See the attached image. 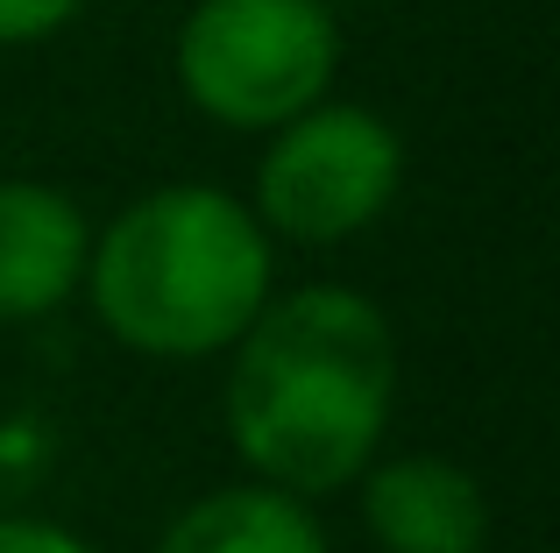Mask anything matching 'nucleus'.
Here are the masks:
<instances>
[{
	"mask_svg": "<svg viewBox=\"0 0 560 553\" xmlns=\"http://www.w3.org/2000/svg\"><path fill=\"white\" fill-rule=\"evenodd\" d=\"M397 412L390 313L355 284L270 291L228 348L220 426L242 469L270 490L319 504L383 455Z\"/></svg>",
	"mask_w": 560,
	"mask_h": 553,
	"instance_id": "obj_1",
	"label": "nucleus"
},
{
	"mask_svg": "<svg viewBox=\"0 0 560 553\" xmlns=\"http://www.w3.org/2000/svg\"><path fill=\"white\" fill-rule=\"evenodd\" d=\"M79 291L128 355L213 362L270 305L277 242L220 185H156L93 227Z\"/></svg>",
	"mask_w": 560,
	"mask_h": 553,
	"instance_id": "obj_2",
	"label": "nucleus"
},
{
	"mask_svg": "<svg viewBox=\"0 0 560 553\" xmlns=\"http://www.w3.org/2000/svg\"><path fill=\"white\" fill-rule=\"evenodd\" d=\"M171 71L199 121L270 136L334 93L341 14L327 0H191Z\"/></svg>",
	"mask_w": 560,
	"mask_h": 553,
	"instance_id": "obj_3",
	"label": "nucleus"
},
{
	"mask_svg": "<svg viewBox=\"0 0 560 553\" xmlns=\"http://www.w3.org/2000/svg\"><path fill=\"white\" fill-rule=\"evenodd\" d=\"M405 192V136L362 99H319L299 121L270 128L248 185V213L270 242L341 249L370 235Z\"/></svg>",
	"mask_w": 560,
	"mask_h": 553,
	"instance_id": "obj_4",
	"label": "nucleus"
},
{
	"mask_svg": "<svg viewBox=\"0 0 560 553\" xmlns=\"http://www.w3.org/2000/svg\"><path fill=\"white\" fill-rule=\"evenodd\" d=\"M362 483V532L376 553H482L490 490L447 455H376Z\"/></svg>",
	"mask_w": 560,
	"mask_h": 553,
	"instance_id": "obj_5",
	"label": "nucleus"
},
{
	"mask_svg": "<svg viewBox=\"0 0 560 553\" xmlns=\"http://www.w3.org/2000/svg\"><path fill=\"white\" fill-rule=\"evenodd\" d=\"M93 256V213L43 178H0V327L50 319L79 298Z\"/></svg>",
	"mask_w": 560,
	"mask_h": 553,
	"instance_id": "obj_6",
	"label": "nucleus"
},
{
	"mask_svg": "<svg viewBox=\"0 0 560 553\" xmlns=\"http://www.w3.org/2000/svg\"><path fill=\"white\" fill-rule=\"evenodd\" d=\"M150 553H334V546L305 497L242 475V483L199 490L191 504H178V518L156 532Z\"/></svg>",
	"mask_w": 560,
	"mask_h": 553,
	"instance_id": "obj_7",
	"label": "nucleus"
},
{
	"mask_svg": "<svg viewBox=\"0 0 560 553\" xmlns=\"http://www.w3.org/2000/svg\"><path fill=\"white\" fill-rule=\"evenodd\" d=\"M79 14H85V0H0V50L50 43L57 28H71Z\"/></svg>",
	"mask_w": 560,
	"mask_h": 553,
	"instance_id": "obj_8",
	"label": "nucleus"
},
{
	"mask_svg": "<svg viewBox=\"0 0 560 553\" xmlns=\"http://www.w3.org/2000/svg\"><path fill=\"white\" fill-rule=\"evenodd\" d=\"M0 553H100L85 532L57 526V518H28V511H0Z\"/></svg>",
	"mask_w": 560,
	"mask_h": 553,
	"instance_id": "obj_9",
	"label": "nucleus"
},
{
	"mask_svg": "<svg viewBox=\"0 0 560 553\" xmlns=\"http://www.w3.org/2000/svg\"><path fill=\"white\" fill-rule=\"evenodd\" d=\"M327 8H334V14H341V8H376V0H327Z\"/></svg>",
	"mask_w": 560,
	"mask_h": 553,
	"instance_id": "obj_10",
	"label": "nucleus"
}]
</instances>
